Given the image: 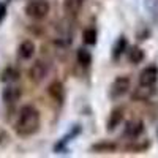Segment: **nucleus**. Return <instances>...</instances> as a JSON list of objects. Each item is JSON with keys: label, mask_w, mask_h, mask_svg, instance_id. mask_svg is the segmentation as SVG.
Wrapping results in <instances>:
<instances>
[{"label": "nucleus", "mask_w": 158, "mask_h": 158, "mask_svg": "<svg viewBox=\"0 0 158 158\" xmlns=\"http://www.w3.org/2000/svg\"><path fill=\"white\" fill-rule=\"evenodd\" d=\"M76 59L77 62L82 65V67H89V65L92 63V54L85 49V48H81L77 49V54H76Z\"/></svg>", "instance_id": "obj_16"}, {"label": "nucleus", "mask_w": 158, "mask_h": 158, "mask_svg": "<svg viewBox=\"0 0 158 158\" xmlns=\"http://www.w3.org/2000/svg\"><path fill=\"white\" fill-rule=\"evenodd\" d=\"M122 120H123V108H115V109H112V112H111V115H109V118H108V123H106L108 131L115 130L118 125L122 123Z\"/></svg>", "instance_id": "obj_10"}, {"label": "nucleus", "mask_w": 158, "mask_h": 158, "mask_svg": "<svg viewBox=\"0 0 158 158\" xmlns=\"http://www.w3.org/2000/svg\"><path fill=\"white\" fill-rule=\"evenodd\" d=\"M5 16H6V5L3 2H0V24L3 22Z\"/></svg>", "instance_id": "obj_19"}, {"label": "nucleus", "mask_w": 158, "mask_h": 158, "mask_svg": "<svg viewBox=\"0 0 158 158\" xmlns=\"http://www.w3.org/2000/svg\"><path fill=\"white\" fill-rule=\"evenodd\" d=\"M35 54V44L30 41V40H25V41H22L18 48V56L21 60H29L32 59Z\"/></svg>", "instance_id": "obj_9"}, {"label": "nucleus", "mask_w": 158, "mask_h": 158, "mask_svg": "<svg viewBox=\"0 0 158 158\" xmlns=\"http://www.w3.org/2000/svg\"><path fill=\"white\" fill-rule=\"evenodd\" d=\"M117 149V146L114 142H98V144H94L92 146V150L95 152H100V153H108V152H114Z\"/></svg>", "instance_id": "obj_17"}, {"label": "nucleus", "mask_w": 158, "mask_h": 158, "mask_svg": "<svg viewBox=\"0 0 158 158\" xmlns=\"http://www.w3.org/2000/svg\"><path fill=\"white\" fill-rule=\"evenodd\" d=\"M156 133H158V131H156Z\"/></svg>", "instance_id": "obj_20"}, {"label": "nucleus", "mask_w": 158, "mask_h": 158, "mask_svg": "<svg viewBox=\"0 0 158 158\" xmlns=\"http://www.w3.org/2000/svg\"><path fill=\"white\" fill-rule=\"evenodd\" d=\"M130 90V77L128 76H118L115 77L112 84H111V90H109V95L112 100H117L123 95L128 94Z\"/></svg>", "instance_id": "obj_3"}, {"label": "nucleus", "mask_w": 158, "mask_h": 158, "mask_svg": "<svg viewBox=\"0 0 158 158\" xmlns=\"http://www.w3.org/2000/svg\"><path fill=\"white\" fill-rule=\"evenodd\" d=\"M48 70H49V67L46 65V62H43V60H36V62L32 65L30 71H29L30 79H32L33 82H41L43 79L46 77V74H48Z\"/></svg>", "instance_id": "obj_5"}, {"label": "nucleus", "mask_w": 158, "mask_h": 158, "mask_svg": "<svg viewBox=\"0 0 158 158\" xmlns=\"http://www.w3.org/2000/svg\"><path fill=\"white\" fill-rule=\"evenodd\" d=\"M48 94H49V97L54 100V101L62 103L63 101V85L59 81H54L48 87Z\"/></svg>", "instance_id": "obj_11"}, {"label": "nucleus", "mask_w": 158, "mask_h": 158, "mask_svg": "<svg viewBox=\"0 0 158 158\" xmlns=\"http://www.w3.org/2000/svg\"><path fill=\"white\" fill-rule=\"evenodd\" d=\"M144 133V123L139 118H135V120H130L125 127V136L130 139H138L141 135Z\"/></svg>", "instance_id": "obj_6"}, {"label": "nucleus", "mask_w": 158, "mask_h": 158, "mask_svg": "<svg viewBox=\"0 0 158 158\" xmlns=\"http://www.w3.org/2000/svg\"><path fill=\"white\" fill-rule=\"evenodd\" d=\"M127 48H128V41H127V38L125 36H120L115 41V44H114V48H112V57H114V60H118L122 57V54L127 51Z\"/></svg>", "instance_id": "obj_12"}, {"label": "nucleus", "mask_w": 158, "mask_h": 158, "mask_svg": "<svg viewBox=\"0 0 158 158\" xmlns=\"http://www.w3.org/2000/svg\"><path fill=\"white\" fill-rule=\"evenodd\" d=\"M40 128V112L32 104L22 106L18 122H16V133L19 136H32Z\"/></svg>", "instance_id": "obj_1"}, {"label": "nucleus", "mask_w": 158, "mask_h": 158, "mask_svg": "<svg viewBox=\"0 0 158 158\" xmlns=\"http://www.w3.org/2000/svg\"><path fill=\"white\" fill-rule=\"evenodd\" d=\"M21 89L19 87H16V85H6L5 89H3V92H2V98H3V101L5 103H8V104H13V103H16L19 98H21Z\"/></svg>", "instance_id": "obj_8"}, {"label": "nucleus", "mask_w": 158, "mask_h": 158, "mask_svg": "<svg viewBox=\"0 0 158 158\" xmlns=\"http://www.w3.org/2000/svg\"><path fill=\"white\" fill-rule=\"evenodd\" d=\"M51 5L48 0H29L25 5V15L32 19H43L48 16Z\"/></svg>", "instance_id": "obj_2"}, {"label": "nucleus", "mask_w": 158, "mask_h": 158, "mask_svg": "<svg viewBox=\"0 0 158 158\" xmlns=\"http://www.w3.org/2000/svg\"><path fill=\"white\" fill-rule=\"evenodd\" d=\"M155 94V85H144V84H139V87L131 94V100L135 101H146L149 100L152 95Z\"/></svg>", "instance_id": "obj_7"}, {"label": "nucleus", "mask_w": 158, "mask_h": 158, "mask_svg": "<svg viewBox=\"0 0 158 158\" xmlns=\"http://www.w3.org/2000/svg\"><path fill=\"white\" fill-rule=\"evenodd\" d=\"M84 5V0H63V6H65V11L68 15H77L81 11Z\"/></svg>", "instance_id": "obj_13"}, {"label": "nucleus", "mask_w": 158, "mask_h": 158, "mask_svg": "<svg viewBox=\"0 0 158 158\" xmlns=\"http://www.w3.org/2000/svg\"><path fill=\"white\" fill-rule=\"evenodd\" d=\"M2 77V81L3 82H15V81H18L19 79V71L15 68V67H6L3 71H2V74H0Z\"/></svg>", "instance_id": "obj_14"}, {"label": "nucleus", "mask_w": 158, "mask_h": 158, "mask_svg": "<svg viewBox=\"0 0 158 158\" xmlns=\"http://www.w3.org/2000/svg\"><path fill=\"white\" fill-rule=\"evenodd\" d=\"M128 60L131 63H141L144 60V51L138 46H133L128 51Z\"/></svg>", "instance_id": "obj_15"}, {"label": "nucleus", "mask_w": 158, "mask_h": 158, "mask_svg": "<svg viewBox=\"0 0 158 158\" xmlns=\"http://www.w3.org/2000/svg\"><path fill=\"white\" fill-rule=\"evenodd\" d=\"M82 41L85 44H89V46H94L97 43V30L92 29V27L90 29H85L82 32Z\"/></svg>", "instance_id": "obj_18"}, {"label": "nucleus", "mask_w": 158, "mask_h": 158, "mask_svg": "<svg viewBox=\"0 0 158 158\" xmlns=\"http://www.w3.org/2000/svg\"><path fill=\"white\" fill-rule=\"evenodd\" d=\"M156 81H158V67H155V65H149V67H146L139 74V84L155 85Z\"/></svg>", "instance_id": "obj_4"}]
</instances>
